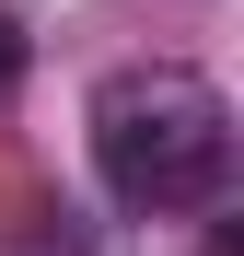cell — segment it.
<instances>
[{"label": "cell", "instance_id": "6da1fadb", "mask_svg": "<svg viewBox=\"0 0 244 256\" xmlns=\"http://www.w3.org/2000/svg\"><path fill=\"white\" fill-rule=\"evenodd\" d=\"M93 163L128 210H210L233 175V105L198 70H116L93 94Z\"/></svg>", "mask_w": 244, "mask_h": 256}, {"label": "cell", "instance_id": "7a4b0ae2", "mask_svg": "<svg viewBox=\"0 0 244 256\" xmlns=\"http://www.w3.org/2000/svg\"><path fill=\"white\" fill-rule=\"evenodd\" d=\"M23 58H35V47H23V24L0 12V105H12V82H23Z\"/></svg>", "mask_w": 244, "mask_h": 256}]
</instances>
